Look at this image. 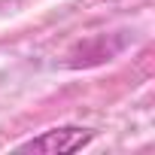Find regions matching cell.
<instances>
[{
  "mask_svg": "<svg viewBox=\"0 0 155 155\" xmlns=\"http://www.w3.org/2000/svg\"><path fill=\"white\" fill-rule=\"evenodd\" d=\"M88 143H91V131L85 128H55V131H46L43 137L21 143V149L25 152H79Z\"/></svg>",
  "mask_w": 155,
  "mask_h": 155,
  "instance_id": "obj_1",
  "label": "cell"
}]
</instances>
